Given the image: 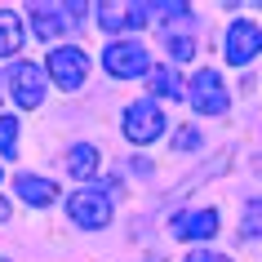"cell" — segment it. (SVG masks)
<instances>
[{
    "label": "cell",
    "instance_id": "11",
    "mask_svg": "<svg viewBox=\"0 0 262 262\" xmlns=\"http://www.w3.org/2000/svg\"><path fill=\"white\" fill-rule=\"evenodd\" d=\"M18 195L27 200V205H36V209H45V205H54L58 200V187L49 178H36V173H18Z\"/></svg>",
    "mask_w": 262,
    "mask_h": 262
},
{
    "label": "cell",
    "instance_id": "15",
    "mask_svg": "<svg viewBox=\"0 0 262 262\" xmlns=\"http://www.w3.org/2000/svg\"><path fill=\"white\" fill-rule=\"evenodd\" d=\"M0 156H18V120L0 116Z\"/></svg>",
    "mask_w": 262,
    "mask_h": 262
},
{
    "label": "cell",
    "instance_id": "10",
    "mask_svg": "<svg viewBox=\"0 0 262 262\" xmlns=\"http://www.w3.org/2000/svg\"><path fill=\"white\" fill-rule=\"evenodd\" d=\"M147 18H151V5H102V9H98V23H102V31L147 27Z\"/></svg>",
    "mask_w": 262,
    "mask_h": 262
},
{
    "label": "cell",
    "instance_id": "19",
    "mask_svg": "<svg viewBox=\"0 0 262 262\" xmlns=\"http://www.w3.org/2000/svg\"><path fill=\"white\" fill-rule=\"evenodd\" d=\"M195 142H200V138H195V134H191V129H182V134H178V138H173V147H195Z\"/></svg>",
    "mask_w": 262,
    "mask_h": 262
},
{
    "label": "cell",
    "instance_id": "17",
    "mask_svg": "<svg viewBox=\"0 0 262 262\" xmlns=\"http://www.w3.org/2000/svg\"><path fill=\"white\" fill-rule=\"evenodd\" d=\"M191 54H195V45L187 40V36H169V58H173V62H187Z\"/></svg>",
    "mask_w": 262,
    "mask_h": 262
},
{
    "label": "cell",
    "instance_id": "5",
    "mask_svg": "<svg viewBox=\"0 0 262 262\" xmlns=\"http://www.w3.org/2000/svg\"><path fill=\"white\" fill-rule=\"evenodd\" d=\"M84 5H31V31L36 40H58L71 23H80Z\"/></svg>",
    "mask_w": 262,
    "mask_h": 262
},
{
    "label": "cell",
    "instance_id": "3",
    "mask_svg": "<svg viewBox=\"0 0 262 262\" xmlns=\"http://www.w3.org/2000/svg\"><path fill=\"white\" fill-rule=\"evenodd\" d=\"M191 107L200 111V116H227L231 94H227V84H222V76L213 67H205V71L191 76Z\"/></svg>",
    "mask_w": 262,
    "mask_h": 262
},
{
    "label": "cell",
    "instance_id": "16",
    "mask_svg": "<svg viewBox=\"0 0 262 262\" xmlns=\"http://www.w3.org/2000/svg\"><path fill=\"white\" fill-rule=\"evenodd\" d=\"M240 231H245V240L249 235H262V200H253V205L245 209V227H240Z\"/></svg>",
    "mask_w": 262,
    "mask_h": 262
},
{
    "label": "cell",
    "instance_id": "12",
    "mask_svg": "<svg viewBox=\"0 0 262 262\" xmlns=\"http://www.w3.org/2000/svg\"><path fill=\"white\" fill-rule=\"evenodd\" d=\"M147 89L156 98H182V76L173 67H151L147 71Z\"/></svg>",
    "mask_w": 262,
    "mask_h": 262
},
{
    "label": "cell",
    "instance_id": "4",
    "mask_svg": "<svg viewBox=\"0 0 262 262\" xmlns=\"http://www.w3.org/2000/svg\"><path fill=\"white\" fill-rule=\"evenodd\" d=\"M165 134V111L156 107L151 98L147 102H134V107L124 111V138L134 142V147H147Z\"/></svg>",
    "mask_w": 262,
    "mask_h": 262
},
{
    "label": "cell",
    "instance_id": "7",
    "mask_svg": "<svg viewBox=\"0 0 262 262\" xmlns=\"http://www.w3.org/2000/svg\"><path fill=\"white\" fill-rule=\"evenodd\" d=\"M258 54H262V27L249 23V18H235L227 27V62L231 67H249Z\"/></svg>",
    "mask_w": 262,
    "mask_h": 262
},
{
    "label": "cell",
    "instance_id": "2",
    "mask_svg": "<svg viewBox=\"0 0 262 262\" xmlns=\"http://www.w3.org/2000/svg\"><path fill=\"white\" fill-rule=\"evenodd\" d=\"M102 67L116 80H134L142 71H151V58H147V45H138V40H111L102 49Z\"/></svg>",
    "mask_w": 262,
    "mask_h": 262
},
{
    "label": "cell",
    "instance_id": "1",
    "mask_svg": "<svg viewBox=\"0 0 262 262\" xmlns=\"http://www.w3.org/2000/svg\"><path fill=\"white\" fill-rule=\"evenodd\" d=\"M67 218L84 231H98V227H107L111 222V195L98 191V187H80V191H71L67 200Z\"/></svg>",
    "mask_w": 262,
    "mask_h": 262
},
{
    "label": "cell",
    "instance_id": "21",
    "mask_svg": "<svg viewBox=\"0 0 262 262\" xmlns=\"http://www.w3.org/2000/svg\"><path fill=\"white\" fill-rule=\"evenodd\" d=\"M0 262H5V258H0Z\"/></svg>",
    "mask_w": 262,
    "mask_h": 262
},
{
    "label": "cell",
    "instance_id": "20",
    "mask_svg": "<svg viewBox=\"0 0 262 262\" xmlns=\"http://www.w3.org/2000/svg\"><path fill=\"white\" fill-rule=\"evenodd\" d=\"M0 222H9V200L0 195Z\"/></svg>",
    "mask_w": 262,
    "mask_h": 262
},
{
    "label": "cell",
    "instance_id": "14",
    "mask_svg": "<svg viewBox=\"0 0 262 262\" xmlns=\"http://www.w3.org/2000/svg\"><path fill=\"white\" fill-rule=\"evenodd\" d=\"M94 169H98V147H89V142L71 147V156H67V173L71 178H94Z\"/></svg>",
    "mask_w": 262,
    "mask_h": 262
},
{
    "label": "cell",
    "instance_id": "8",
    "mask_svg": "<svg viewBox=\"0 0 262 262\" xmlns=\"http://www.w3.org/2000/svg\"><path fill=\"white\" fill-rule=\"evenodd\" d=\"M9 94H14V102L23 111H36L45 102V67H36V62H14V71H9Z\"/></svg>",
    "mask_w": 262,
    "mask_h": 262
},
{
    "label": "cell",
    "instance_id": "6",
    "mask_svg": "<svg viewBox=\"0 0 262 262\" xmlns=\"http://www.w3.org/2000/svg\"><path fill=\"white\" fill-rule=\"evenodd\" d=\"M45 76H54V84L58 89H80L84 84V76H89V58L80 54V49H76V45H62V49H54V54H49V67H45Z\"/></svg>",
    "mask_w": 262,
    "mask_h": 262
},
{
    "label": "cell",
    "instance_id": "9",
    "mask_svg": "<svg viewBox=\"0 0 262 262\" xmlns=\"http://www.w3.org/2000/svg\"><path fill=\"white\" fill-rule=\"evenodd\" d=\"M173 235L178 240H213L218 235V209H187L173 218Z\"/></svg>",
    "mask_w": 262,
    "mask_h": 262
},
{
    "label": "cell",
    "instance_id": "18",
    "mask_svg": "<svg viewBox=\"0 0 262 262\" xmlns=\"http://www.w3.org/2000/svg\"><path fill=\"white\" fill-rule=\"evenodd\" d=\"M187 262H231L227 253H205V249H195V253H187Z\"/></svg>",
    "mask_w": 262,
    "mask_h": 262
},
{
    "label": "cell",
    "instance_id": "13",
    "mask_svg": "<svg viewBox=\"0 0 262 262\" xmlns=\"http://www.w3.org/2000/svg\"><path fill=\"white\" fill-rule=\"evenodd\" d=\"M18 49H23V23H18V14L0 9V58H14Z\"/></svg>",
    "mask_w": 262,
    "mask_h": 262
}]
</instances>
